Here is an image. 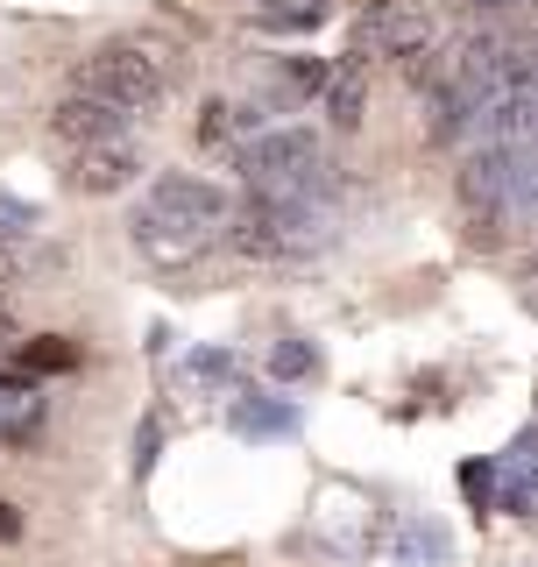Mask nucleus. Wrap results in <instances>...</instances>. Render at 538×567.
Masks as SVG:
<instances>
[{
	"mask_svg": "<svg viewBox=\"0 0 538 567\" xmlns=\"http://www.w3.org/2000/svg\"><path fill=\"white\" fill-rule=\"evenodd\" d=\"M227 241L241 256H262V262H298V256H319L333 241V206L327 199H256L227 213Z\"/></svg>",
	"mask_w": 538,
	"mask_h": 567,
	"instance_id": "obj_3",
	"label": "nucleus"
},
{
	"mask_svg": "<svg viewBox=\"0 0 538 567\" xmlns=\"http://www.w3.org/2000/svg\"><path fill=\"white\" fill-rule=\"evenodd\" d=\"M525 298H531V306H538V262H531V277H525Z\"/></svg>",
	"mask_w": 538,
	"mask_h": 567,
	"instance_id": "obj_15",
	"label": "nucleus"
},
{
	"mask_svg": "<svg viewBox=\"0 0 538 567\" xmlns=\"http://www.w3.org/2000/svg\"><path fill=\"white\" fill-rule=\"evenodd\" d=\"M269 377H277V383H304V377H319V348H312V341H298V333H291V341H277V348H269Z\"/></svg>",
	"mask_w": 538,
	"mask_h": 567,
	"instance_id": "obj_9",
	"label": "nucleus"
},
{
	"mask_svg": "<svg viewBox=\"0 0 538 567\" xmlns=\"http://www.w3.org/2000/svg\"><path fill=\"white\" fill-rule=\"evenodd\" d=\"M22 532V518H14V504H0V539H14Z\"/></svg>",
	"mask_w": 538,
	"mask_h": 567,
	"instance_id": "obj_14",
	"label": "nucleus"
},
{
	"mask_svg": "<svg viewBox=\"0 0 538 567\" xmlns=\"http://www.w3.org/2000/svg\"><path fill=\"white\" fill-rule=\"evenodd\" d=\"M192 377H206V383H227V377H235V354H192Z\"/></svg>",
	"mask_w": 538,
	"mask_h": 567,
	"instance_id": "obj_13",
	"label": "nucleus"
},
{
	"mask_svg": "<svg viewBox=\"0 0 538 567\" xmlns=\"http://www.w3.org/2000/svg\"><path fill=\"white\" fill-rule=\"evenodd\" d=\"M35 220H43V213H35L29 199L0 192V241H22V235H35Z\"/></svg>",
	"mask_w": 538,
	"mask_h": 567,
	"instance_id": "obj_11",
	"label": "nucleus"
},
{
	"mask_svg": "<svg viewBox=\"0 0 538 567\" xmlns=\"http://www.w3.org/2000/svg\"><path fill=\"white\" fill-rule=\"evenodd\" d=\"M135 171H142L135 135H106V142L71 150V185L79 192H121V185H135Z\"/></svg>",
	"mask_w": 538,
	"mask_h": 567,
	"instance_id": "obj_5",
	"label": "nucleus"
},
{
	"mask_svg": "<svg viewBox=\"0 0 538 567\" xmlns=\"http://www.w3.org/2000/svg\"><path fill=\"white\" fill-rule=\"evenodd\" d=\"M327 22V0H269L262 29H319Z\"/></svg>",
	"mask_w": 538,
	"mask_h": 567,
	"instance_id": "obj_10",
	"label": "nucleus"
},
{
	"mask_svg": "<svg viewBox=\"0 0 538 567\" xmlns=\"http://www.w3.org/2000/svg\"><path fill=\"white\" fill-rule=\"evenodd\" d=\"M71 93H85V100H106V106H121L128 121H142L156 100L170 93V64L156 58L149 43H100V50H85L79 71H71Z\"/></svg>",
	"mask_w": 538,
	"mask_h": 567,
	"instance_id": "obj_4",
	"label": "nucleus"
},
{
	"mask_svg": "<svg viewBox=\"0 0 538 567\" xmlns=\"http://www.w3.org/2000/svg\"><path fill=\"white\" fill-rule=\"evenodd\" d=\"M235 433H248V440H283V433H298V412L283 398H241L235 404Z\"/></svg>",
	"mask_w": 538,
	"mask_h": 567,
	"instance_id": "obj_7",
	"label": "nucleus"
},
{
	"mask_svg": "<svg viewBox=\"0 0 538 567\" xmlns=\"http://www.w3.org/2000/svg\"><path fill=\"white\" fill-rule=\"evenodd\" d=\"M327 114L340 121V128H354V121H362V85H354V79H333L327 85Z\"/></svg>",
	"mask_w": 538,
	"mask_h": 567,
	"instance_id": "obj_12",
	"label": "nucleus"
},
{
	"mask_svg": "<svg viewBox=\"0 0 538 567\" xmlns=\"http://www.w3.org/2000/svg\"><path fill=\"white\" fill-rule=\"evenodd\" d=\"M235 171L256 199H327L333 192L327 142L312 128H256L235 150Z\"/></svg>",
	"mask_w": 538,
	"mask_h": 567,
	"instance_id": "obj_2",
	"label": "nucleus"
},
{
	"mask_svg": "<svg viewBox=\"0 0 538 567\" xmlns=\"http://www.w3.org/2000/svg\"><path fill=\"white\" fill-rule=\"evenodd\" d=\"M227 213H235V199H227L213 177L164 171L149 192H142V206L128 213V235L156 270H185V262H199L213 241H227Z\"/></svg>",
	"mask_w": 538,
	"mask_h": 567,
	"instance_id": "obj_1",
	"label": "nucleus"
},
{
	"mask_svg": "<svg viewBox=\"0 0 538 567\" xmlns=\"http://www.w3.org/2000/svg\"><path fill=\"white\" fill-rule=\"evenodd\" d=\"M22 377H58V369H71L79 362V348L71 341H58V333H43V341H14V354H8Z\"/></svg>",
	"mask_w": 538,
	"mask_h": 567,
	"instance_id": "obj_8",
	"label": "nucleus"
},
{
	"mask_svg": "<svg viewBox=\"0 0 538 567\" xmlns=\"http://www.w3.org/2000/svg\"><path fill=\"white\" fill-rule=\"evenodd\" d=\"M50 128H58V142H71V150H85V142H106V135H135V121L121 114V106H106V100L64 93L58 106H50Z\"/></svg>",
	"mask_w": 538,
	"mask_h": 567,
	"instance_id": "obj_6",
	"label": "nucleus"
}]
</instances>
